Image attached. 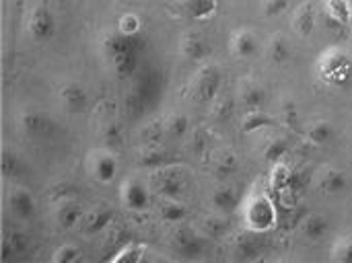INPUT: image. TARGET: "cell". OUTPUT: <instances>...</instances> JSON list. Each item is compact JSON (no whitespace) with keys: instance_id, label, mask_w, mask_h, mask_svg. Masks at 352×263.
I'll use <instances>...</instances> for the list:
<instances>
[{"instance_id":"6da1fadb","label":"cell","mask_w":352,"mask_h":263,"mask_svg":"<svg viewBox=\"0 0 352 263\" xmlns=\"http://www.w3.org/2000/svg\"><path fill=\"white\" fill-rule=\"evenodd\" d=\"M97 45H99V54L111 66L118 78H130L134 74L138 66L136 37H128V35H122L118 29H109L101 33Z\"/></svg>"},{"instance_id":"7a4b0ae2","label":"cell","mask_w":352,"mask_h":263,"mask_svg":"<svg viewBox=\"0 0 352 263\" xmlns=\"http://www.w3.org/2000/svg\"><path fill=\"white\" fill-rule=\"evenodd\" d=\"M241 218L248 233H268L276 227L278 214L272 198L260 185H254L241 206Z\"/></svg>"},{"instance_id":"3957f363","label":"cell","mask_w":352,"mask_h":263,"mask_svg":"<svg viewBox=\"0 0 352 263\" xmlns=\"http://www.w3.org/2000/svg\"><path fill=\"white\" fill-rule=\"evenodd\" d=\"M223 87V72L217 64L210 62H200V66L196 68L192 80H190V95L198 101V103H206L210 105Z\"/></svg>"},{"instance_id":"277c9868","label":"cell","mask_w":352,"mask_h":263,"mask_svg":"<svg viewBox=\"0 0 352 263\" xmlns=\"http://www.w3.org/2000/svg\"><path fill=\"white\" fill-rule=\"evenodd\" d=\"M318 74L328 84H346L352 76V58L340 47H328L318 60Z\"/></svg>"},{"instance_id":"5b68a950","label":"cell","mask_w":352,"mask_h":263,"mask_svg":"<svg viewBox=\"0 0 352 263\" xmlns=\"http://www.w3.org/2000/svg\"><path fill=\"white\" fill-rule=\"evenodd\" d=\"M188 177L184 169L175 165H167L155 171L153 175V187L161 200H182L186 194Z\"/></svg>"},{"instance_id":"8992f818","label":"cell","mask_w":352,"mask_h":263,"mask_svg":"<svg viewBox=\"0 0 352 263\" xmlns=\"http://www.w3.org/2000/svg\"><path fill=\"white\" fill-rule=\"evenodd\" d=\"M25 31L33 41H47L56 33V16L45 4H35L25 16Z\"/></svg>"},{"instance_id":"52a82bcc","label":"cell","mask_w":352,"mask_h":263,"mask_svg":"<svg viewBox=\"0 0 352 263\" xmlns=\"http://www.w3.org/2000/svg\"><path fill=\"white\" fill-rule=\"evenodd\" d=\"M120 200L126 210L144 212L151 206V187L138 177H128L120 187Z\"/></svg>"},{"instance_id":"ba28073f","label":"cell","mask_w":352,"mask_h":263,"mask_svg":"<svg viewBox=\"0 0 352 263\" xmlns=\"http://www.w3.org/2000/svg\"><path fill=\"white\" fill-rule=\"evenodd\" d=\"M58 103L64 113L68 115H80L89 107V93L87 89L76 80H66L58 89Z\"/></svg>"},{"instance_id":"9c48e42d","label":"cell","mask_w":352,"mask_h":263,"mask_svg":"<svg viewBox=\"0 0 352 263\" xmlns=\"http://www.w3.org/2000/svg\"><path fill=\"white\" fill-rule=\"evenodd\" d=\"M314 183L322 196L334 198V196H340L342 192L349 190V175H346V171H342L338 167L326 165L314 175Z\"/></svg>"},{"instance_id":"30bf717a","label":"cell","mask_w":352,"mask_h":263,"mask_svg":"<svg viewBox=\"0 0 352 263\" xmlns=\"http://www.w3.org/2000/svg\"><path fill=\"white\" fill-rule=\"evenodd\" d=\"M89 171L97 183L109 185L118 175V157L113 155V150L99 148L89 159Z\"/></svg>"},{"instance_id":"8fae6325","label":"cell","mask_w":352,"mask_h":263,"mask_svg":"<svg viewBox=\"0 0 352 263\" xmlns=\"http://www.w3.org/2000/svg\"><path fill=\"white\" fill-rule=\"evenodd\" d=\"M260 49V41L254 29L250 27H237L235 31H231L229 35V52L237 58V60H250L258 54Z\"/></svg>"},{"instance_id":"7c38bea8","label":"cell","mask_w":352,"mask_h":263,"mask_svg":"<svg viewBox=\"0 0 352 263\" xmlns=\"http://www.w3.org/2000/svg\"><path fill=\"white\" fill-rule=\"evenodd\" d=\"M113 222V208L107 204H97L89 210H85V216L78 225L80 233L91 237V235H99L103 231H107Z\"/></svg>"},{"instance_id":"4fadbf2b","label":"cell","mask_w":352,"mask_h":263,"mask_svg":"<svg viewBox=\"0 0 352 263\" xmlns=\"http://www.w3.org/2000/svg\"><path fill=\"white\" fill-rule=\"evenodd\" d=\"M85 216V208L80 206V202L76 198H70V200H64L60 204H54V225L58 231H72V229H78L80 220Z\"/></svg>"},{"instance_id":"5bb4252c","label":"cell","mask_w":352,"mask_h":263,"mask_svg":"<svg viewBox=\"0 0 352 263\" xmlns=\"http://www.w3.org/2000/svg\"><path fill=\"white\" fill-rule=\"evenodd\" d=\"M6 206L19 220H29L35 214V198L23 185H12L6 194Z\"/></svg>"},{"instance_id":"9a60e30c","label":"cell","mask_w":352,"mask_h":263,"mask_svg":"<svg viewBox=\"0 0 352 263\" xmlns=\"http://www.w3.org/2000/svg\"><path fill=\"white\" fill-rule=\"evenodd\" d=\"M16 126H19V130H21L25 136H29V138H43V136H47L50 130H52V122H50L41 111L31 109V107L19 111V115H16Z\"/></svg>"},{"instance_id":"2e32d148","label":"cell","mask_w":352,"mask_h":263,"mask_svg":"<svg viewBox=\"0 0 352 263\" xmlns=\"http://www.w3.org/2000/svg\"><path fill=\"white\" fill-rule=\"evenodd\" d=\"M239 204H241V196H239V192H237L235 185L221 183L210 194V208H212V212H219V214L229 216L231 212L237 210Z\"/></svg>"},{"instance_id":"e0dca14e","label":"cell","mask_w":352,"mask_h":263,"mask_svg":"<svg viewBox=\"0 0 352 263\" xmlns=\"http://www.w3.org/2000/svg\"><path fill=\"white\" fill-rule=\"evenodd\" d=\"M291 25H293V31L307 39L314 31H316V25H318V12H316V6H314V0H303L295 10H293V19H291Z\"/></svg>"},{"instance_id":"ac0fdd59","label":"cell","mask_w":352,"mask_h":263,"mask_svg":"<svg viewBox=\"0 0 352 263\" xmlns=\"http://www.w3.org/2000/svg\"><path fill=\"white\" fill-rule=\"evenodd\" d=\"M299 233L311 241V243H318L322 239H326V235L330 233V218L324 214V212H309L301 225H299Z\"/></svg>"},{"instance_id":"d6986e66","label":"cell","mask_w":352,"mask_h":263,"mask_svg":"<svg viewBox=\"0 0 352 263\" xmlns=\"http://www.w3.org/2000/svg\"><path fill=\"white\" fill-rule=\"evenodd\" d=\"M177 47H179V54L186 60L196 62V64H200L204 60L206 49H208L204 37L200 33H196V31H184L182 37H179V41H177Z\"/></svg>"},{"instance_id":"ffe728a7","label":"cell","mask_w":352,"mask_h":263,"mask_svg":"<svg viewBox=\"0 0 352 263\" xmlns=\"http://www.w3.org/2000/svg\"><path fill=\"white\" fill-rule=\"evenodd\" d=\"M210 165H212V173L221 179V181H227L229 177H233L239 169V161H237V155L227 150V148H219V150H212V157H210Z\"/></svg>"},{"instance_id":"44dd1931","label":"cell","mask_w":352,"mask_h":263,"mask_svg":"<svg viewBox=\"0 0 352 263\" xmlns=\"http://www.w3.org/2000/svg\"><path fill=\"white\" fill-rule=\"evenodd\" d=\"M293 56V47H291V41L287 35L283 33H274L268 41H266V58L270 64L274 66H285L289 64Z\"/></svg>"},{"instance_id":"7402d4cb","label":"cell","mask_w":352,"mask_h":263,"mask_svg":"<svg viewBox=\"0 0 352 263\" xmlns=\"http://www.w3.org/2000/svg\"><path fill=\"white\" fill-rule=\"evenodd\" d=\"M136 159H138V165L146 167V169H161V167L173 165L171 157L163 148V144H142Z\"/></svg>"},{"instance_id":"603a6c76","label":"cell","mask_w":352,"mask_h":263,"mask_svg":"<svg viewBox=\"0 0 352 263\" xmlns=\"http://www.w3.org/2000/svg\"><path fill=\"white\" fill-rule=\"evenodd\" d=\"M303 136L314 146H326L334 138V124L328 119H314L303 128Z\"/></svg>"},{"instance_id":"cb8c5ba5","label":"cell","mask_w":352,"mask_h":263,"mask_svg":"<svg viewBox=\"0 0 352 263\" xmlns=\"http://www.w3.org/2000/svg\"><path fill=\"white\" fill-rule=\"evenodd\" d=\"M266 97V89L258 80H243L239 89V101L245 109H264Z\"/></svg>"},{"instance_id":"d4e9b609","label":"cell","mask_w":352,"mask_h":263,"mask_svg":"<svg viewBox=\"0 0 352 263\" xmlns=\"http://www.w3.org/2000/svg\"><path fill=\"white\" fill-rule=\"evenodd\" d=\"M239 126H241L243 134H256V132H264V130L272 128L274 119L264 109H245V113L241 115Z\"/></svg>"},{"instance_id":"484cf974","label":"cell","mask_w":352,"mask_h":263,"mask_svg":"<svg viewBox=\"0 0 352 263\" xmlns=\"http://www.w3.org/2000/svg\"><path fill=\"white\" fill-rule=\"evenodd\" d=\"M182 12H186L190 19L196 21H208L210 16H214L219 2L217 0H179Z\"/></svg>"},{"instance_id":"4316f807","label":"cell","mask_w":352,"mask_h":263,"mask_svg":"<svg viewBox=\"0 0 352 263\" xmlns=\"http://www.w3.org/2000/svg\"><path fill=\"white\" fill-rule=\"evenodd\" d=\"M161 124H163V130H165V134L169 138H184L190 132V128H192L190 117L184 111H169L161 119Z\"/></svg>"},{"instance_id":"83f0119b","label":"cell","mask_w":352,"mask_h":263,"mask_svg":"<svg viewBox=\"0 0 352 263\" xmlns=\"http://www.w3.org/2000/svg\"><path fill=\"white\" fill-rule=\"evenodd\" d=\"M159 216L165 225L177 227L188 216V206L182 200H163L159 204Z\"/></svg>"},{"instance_id":"f1b7e54d","label":"cell","mask_w":352,"mask_h":263,"mask_svg":"<svg viewBox=\"0 0 352 263\" xmlns=\"http://www.w3.org/2000/svg\"><path fill=\"white\" fill-rule=\"evenodd\" d=\"M322 6H324L326 16H328L332 23H336V25H340V27L351 25L352 10L349 0H322Z\"/></svg>"},{"instance_id":"f546056e","label":"cell","mask_w":352,"mask_h":263,"mask_svg":"<svg viewBox=\"0 0 352 263\" xmlns=\"http://www.w3.org/2000/svg\"><path fill=\"white\" fill-rule=\"evenodd\" d=\"M289 150H291V142H289L285 136H274V138H270V140L264 144L262 159H264V163H268V165L272 167V165L285 161L287 155H289Z\"/></svg>"},{"instance_id":"4dcf8cb0","label":"cell","mask_w":352,"mask_h":263,"mask_svg":"<svg viewBox=\"0 0 352 263\" xmlns=\"http://www.w3.org/2000/svg\"><path fill=\"white\" fill-rule=\"evenodd\" d=\"M254 235V233H252ZM252 235H239L233 241V258L239 262H254L260 258V243Z\"/></svg>"},{"instance_id":"1f68e13d","label":"cell","mask_w":352,"mask_h":263,"mask_svg":"<svg viewBox=\"0 0 352 263\" xmlns=\"http://www.w3.org/2000/svg\"><path fill=\"white\" fill-rule=\"evenodd\" d=\"M99 138H101L103 148H107V150H118V148H122V144H124V130H122V124L116 122V119L105 122V124L99 128Z\"/></svg>"},{"instance_id":"d6a6232c","label":"cell","mask_w":352,"mask_h":263,"mask_svg":"<svg viewBox=\"0 0 352 263\" xmlns=\"http://www.w3.org/2000/svg\"><path fill=\"white\" fill-rule=\"evenodd\" d=\"M173 247L177 251H182L184 255H188V258H194V255L200 253V241H198V237L190 229L175 231V235H173Z\"/></svg>"},{"instance_id":"836d02e7","label":"cell","mask_w":352,"mask_h":263,"mask_svg":"<svg viewBox=\"0 0 352 263\" xmlns=\"http://www.w3.org/2000/svg\"><path fill=\"white\" fill-rule=\"evenodd\" d=\"M144 255H146V245H142V243H126L105 260L107 262H142Z\"/></svg>"},{"instance_id":"e575fe53","label":"cell","mask_w":352,"mask_h":263,"mask_svg":"<svg viewBox=\"0 0 352 263\" xmlns=\"http://www.w3.org/2000/svg\"><path fill=\"white\" fill-rule=\"evenodd\" d=\"M293 175L295 171L287 165V161H280L276 165H272V173H270V183L276 192H287L291 187V181H293Z\"/></svg>"},{"instance_id":"d590c367","label":"cell","mask_w":352,"mask_h":263,"mask_svg":"<svg viewBox=\"0 0 352 263\" xmlns=\"http://www.w3.org/2000/svg\"><path fill=\"white\" fill-rule=\"evenodd\" d=\"M200 231L206 237H223L229 231L227 216L225 214H219V212H212V214L204 216L202 222H200Z\"/></svg>"},{"instance_id":"8d00e7d4","label":"cell","mask_w":352,"mask_h":263,"mask_svg":"<svg viewBox=\"0 0 352 263\" xmlns=\"http://www.w3.org/2000/svg\"><path fill=\"white\" fill-rule=\"evenodd\" d=\"M2 171H4V175L8 177V179H21L23 175H25V163H23V159L16 155V152H12V150H4V155H2Z\"/></svg>"},{"instance_id":"74e56055","label":"cell","mask_w":352,"mask_h":263,"mask_svg":"<svg viewBox=\"0 0 352 263\" xmlns=\"http://www.w3.org/2000/svg\"><path fill=\"white\" fill-rule=\"evenodd\" d=\"M332 260L340 263H352V233L340 235L332 243Z\"/></svg>"},{"instance_id":"f35d334b","label":"cell","mask_w":352,"mask_h":263,"mask_svg":"<svg viewBox=\"0 0 352 263\" xmlns=\"http://www.w3.org/2000/svg\"><path fill=\"white\" fill-rule=\"evenodd\" d=\"M116 29L122 33V35H128V37H138L140 29H142V21L136 12H124L120 19H118V25Z\"/></svg>"},{"instance_id":"ab89813d","label":"cell","mask_w":352,"mask_h":263,"mask_svg":"<svg viewBox=\"0 0 352 263\" xmlns=\"http://www.w3.org/2000/svg\"><path fill=\"white\" fill-rule=\"evenodd\" d=\"M144 95H142V91L140 89H130V91H126V95H124V109H126V113L128 115H140L142 111H144Z\"/></svg>"},{"instance_id":"60d3db41","label":"cell","mask_w":352,"mask_h":263,"mask_svg":"<svg viewBox=\"0 0 352 263\" xmlns=\"http://www.w3.org/2000/svg\"><path fill=\"white\" fill-rule=\"evenodd\" d=\"M27 247H29L27 235L21 231H10L4 239V258H8L10 253H23Z\"/></svg>"},{"instance_id":"b9f144b4","label":"cell","mask_w":352,"mask_h":263,"mask_svg":"<svg viewBox=\"0 0 352 263\" xmlns=\"http://www.w3.org/2000/svg\"><path fill=\"white\" fill-rule=\"evenodd\" d=\"M82 260V251L74 245V243H64L56 249V253L52 255L54 263H74Z\"/></svg>"},{"instance_id":"7bdbcfd3","label":"cell","mask_w":352,"mask_h":263,"mask_svg":"<svg viewBox=\"0 0 352 263\" xmlns=\"http://www.w3.org/2000/svg\"><path fill=\"white\" fill-rule=\"evenodd\" d=\"M280 119H283V126L289 128V130H297L299 128V109L293 101H285L283 107H280Z\"/></svg>"},{"instance_id":"ee69618b","label":"cell","mask_w":352,"mask_h":263,"mask_svg":"<svg viewBox=\"0 0 352 263\" xmlns=\"http://www.w3.org/2000/svg\"><path fill=\"white\" fill-rule=\"evenodd\" d=\"M291 0H262V14L268 19H276L289 10Z\"/></svg>"},{"instance_id":"f6af8a7d","label":"cell","mask_w":352,"mask_h":263,"mask_svg":"<svg viewBox=\"0 0 352 263\" xmlns=\"http://www.w3.org/2000/svg\"><path fill=\"white\" fill-rule=\"evenodd\" d=\"M231 111H233L231 99H227L223 93H219V97L210 103V113H212L217 119H225L227 115H231Z\"/></svg>"},{"instance_id":"bcb514c9","label":"cell","mask_w":352,"mask_h":263,"mask_svg":"<svg viewBox=\"0 0 352 263\" xmlns=\"http://www.w3.org/2000/svg\"><path fill=\"white\" fill-rule=\"evenodd\" d=\"M47 196H50V202H52V204H60V202H64V200L74 198V190H72L70 185H66V183H56V185L47 192Z\"/></svg>"},{"instance_id":"7dc6e473","label":"cell","mask_w":352,"mask_h":263,"mask_svg":"<svg viewBox=\"0 0 352 263\" xmlns=\"http://www.w3.org/2000/svg\"><path fill=\"white\" fill-rule=\"evenodd\" d=\"M192 144H194V152H196V155H202V152L208 148V138H206L204 130H196V132H194Z\"/></svg>"},{"instance_id":"c3c4849f","label":"cell","mask_w":352,"mask_h":263,"mask_svg":"<svg viewBox=\"0 0 352 263\" xmlns=\"http://www.w3.org/2000/svg\"><path fill=\"white\" fill-rule=\"evenodd\" d=\"M233 2H245V0H233Z\"/></svg>"},{"instance_id":"681fc988","label":"cell","mask_w":352,"mask_h":263,"mask_svg":"<svg viewBox=\"0 0 352 263\" xmlns=\"http://www.w3.org/2000/svg\"><path fill=\"white\" fill-rule=\"evenodd\" d=\"M349 2H351V10H352V0H349Z\"/></svg>"}]
</instances>
